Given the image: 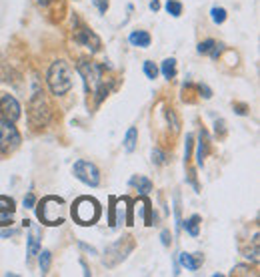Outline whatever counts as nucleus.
<instances>
[{"label": "nucleus", "instance_id": "f257e3e1", "mask_svg": "<svg viewBox=\"0 0 260 277\" xmlns=\"http://www.w3.org/2000/svg\"><path fill=\"white\" fill-rule=\"evenodd\" d=\"M76 70L80 72L86 91L96 95V103H100L104 97L108 95V91H110V89H106V83H104V66L98 64V62H94V60L82 58V60H78Z\"/></svg>", "mask_w": 260, "mask_h": 277}, {"label": "nucleus", "instance_id": "e433bc0d", "mask_svg": "<svg viewBox=\"0 0 260 277\" xmlns=\"http://www.w3.org/2000/svg\"><path fill=\"white\" fill-rule=\"evenodd\" d=\"M0 235L6 239V237H12V235H18V231H16V229H6V231H2Z\"/></svg>", "mask_w": 260, "mask_h": 277}, {"label": "nucleus", "instance_id": "b1692460", "mask_svg": "<svg viewBox=\"0 0 260 277\" xmlns=\"http://www.w3.org/2000/svg\"><path fill=\"white\" fill-rule=\"evenodd\" d=\"M210 16H212V22L222 24V22L226 20V10H224L222 6H214V8L210 10Z\"/></svg>", "mask_w": 260, "mask_h": 277}, {"label": "nucleus", "instance_id": "2f4dec72", "mask_svg": "<svg viewBox=\"0 0 260 277\" xmlns=\"http://www.w3.org/2000/svg\"><path fill=\"white\" fill-rule=\"evenodd\" d=\"M34 205H36V199H34L32 193H28V195L24 197V207H26V209H32Z\"/></svg>", "mask_w": 260, "mask_h": 277}, {"label": "nucleus", "instance_id": "a878e982", "mask_svg": "<svg viewBox=\"0 0 260 277\" xmlns=\"http://www.w3.org/2000/svg\"><path fill=\"white\" fill-rule=\"evenodd\" d=\"M152 163H156V165H166V163H168L166 153H164L162 149H158V147H156L154 151H152Z\"/></svg>", "mask_w": 260, "mask_h": 277}, {"label": "nucleus", "instance_id": "9d476101", "mask_svg": "<svg viewBox=\"0 0 260 277\" xmlns=\"http://www.w3.org/2000/svg\"><path fill=\"white\" fill-rule=\"evenodd\" d=\"M112 207H110V227H118L122 223L128 221L126 217V211L130 209V201L126 197H120V199H110Z\"/></svg>", "mask_w": 260, "mask_h": 277}, {"label": "nucleus", "instance_id": "f03ea898", "mask_svg": "<svg viewBox=\"0 0 260 277\" xmlns=\"http://www.w3.org/2000/svg\"><path fill=\"white\" fill-rule=\"evenodd\" d=\"M46 83L52 95L62 97L72 89V70L66 60H56L52 62L46 74Z\"/></svg>", "mask_w": 260, "mask_h": 277}, {"label": "nucleus", "instance_id": "f704fd0d", "mask_svg": "<svg viewBox=\"0 0 260 277\" xmlns=\"http://www.w3.org/2000/svg\"><path fill=\"white\" fill-rule=\"evenodd\" d=\"M52 2H56V0H34V4L40 6V8H48Z\"/></svg>", "mask_w": 260, "mask_h": 277}, {"label": "nucleus", "instance_id": "dca6fc26", "mask_svg": "<svg viewBox=\"0 0 260 277\" xmlns=\"http://www.w3.org/2000/svg\"><path fill=\"white\" fill-rule=\"evenodd\" d=\"M208 151H210V139H208V133L202 129L198 133V149H196V163L202 167L204 165V159H206Z\"/></svg>", "mask_w": 260, "mask_h": 277}, {"label": "nucleus", "instance_id": "c9c22d12", "mask_svg": "<svg viewBox=\"0 0 260 277\" xmlns=\"http://www.w3.org/2000/svg\"><path fill=\"white\" fill-rule=\"evenodd\" d=\"M234 109H236L238 114H242V116L248 114V107H246V105H234Z\"/></svg>", "mask_w": 260, "mask_h": 277}, {"label": "nucleus", "instance_id": "9b49d317", "mask_svg": "<svg viewBox=\"0 0 260 277\" xmlns=\"http://www.w3.org/2000/svg\"><path fill=\"white\" fill-rule=\"evenodd\" d=\"M0 112H2L4 118L14 123V121L20 118V105L12 95H2L0 97Z\"/></svg>", "mask_w": 260, "mask_h": 277}, {"label": "nucleus", "instance_id": "39448f33", "mask_svg": "<svg viewBox=\"0 0 260 277\" xmlns=\"http://www.w3.org/2000/svg\"><path fill=\"white\" fill-rule=\"evenodd\" d=\"M62 207H64V201L60 197H44L38 203V207H36L38 219L42 223H46V225H60V223H64Z\"/></svg>", "mask_w": 260, "mask_h": 277}, {"label": "nucleus", "instance_id": "4be33fe9", "mask_svg": "<svg viewBox=\"0 0 260 277\" xmlns=\"http://www.w3.org/2000/svg\"><path fill=\"white\" fill-rule=\"evenodd\" d=\"M162 74H164V78H168V81H172V78L176 76V60H174V58H166V60L162 62Z\"/></svg>", "mask_w": 260, "mask_h": 277}, {"label": "nucleus", "instance_id": "0eeeda50", "mask_svg": "<svg viewBox=\"0 0 260 277\" xmlns=\"http://www.w3.org/2000/svg\"><path fill=\"white\" fill-rule=\"evenodd\" d=\"M20 145V133L12 121L0 116V153L10 155Z\"/></svg>", "mask_w": 260, "mask_h": 277}, {"label": "nucleus", "instance_id": "4c0bfd02", "mask_svg": "<svg viewBox=\"0 0 260 277\" xmlns=\"http://www.w3.org/2000/svg\"><path fill=\"white\" fill-rule=\"evenodd\" d=\"M158 8H160V4H158V0H152V2H150V10H158Z\"/></svg>", "mask_w": 260, "mask_h": 277}, {"label": "nucleus", "instance_id": "a211bd4d", "mask_svg": "<svg viewBox=\"0 0 260 277\" xmlns=\"http://www.w3.org/2000/svg\"><path fill=\"white\" fill-rule=\"evenodd\" d=\"M130 187H134L140 195H148L154 185H152V181H150L148 177H144V175H134V177L130 179Z\"/></svg>", "mask_w": 260, "mask_h": 277}, {"label": "nucleus", "instance_id": "20e7f679", "mask_svg": "<svg viewBox=\"0 0 260 277\" xmlns=\"http://www.w3.org/2000/svg\"><path fill=\"white\" fill-rule=\"evenodd\" d=\"M132 249H134V237L126 235V237H122V239H116L114 243H110V245L106 247L104 265H106V267H116L120 261H124V259L132 253Z\"/></svg>", "mask_w": 260, "mask_h": 277}, {"label": "nucleus", "instance_id": "aec40b11", "mask_svg": "<svg viewBox=\"0 0 260 277\" xmlns=\"http://www.w3.org/2000/svg\"><path fill=\"white\" fill-rule=\"evenodd\" d=\"M136 143H138V129L136 127H130L126 131V137H124V149L128 153H132L136 149Z\"/></svg>", "mask_w": 260, "mask_h": 277}, {"label": "nucleus", "instance_id": "393cba45", "mask_svg": "<svg viewBox=\"0 0 260 277\" xmlns=\"http://www.w3.org/2000/svg\"><path fill=\"white\" fill-rule=\"evenodd\" d=\"M164 8H166V12L172 14V16H180V14H182V4H180L178 0H168Z\"/></svg>", "mask_w": 260, "mask_h": 277}, {"label": "nucleus", "instance_id": "f3484780", "mask_svg": "<svg viewBox=\"0 0 260 277\" xmlns=\"http://www.w3.org/2000/svg\"><path fill=\"white\" fill-rule=\"evenodd\" d=\"M128 41H130L132 47H138V49H148L150 43H152V38H150V34L146 30H132Z\"/></svg>", "mask_w": 260, "mask_h": 277}, {"label": "nucleus", "instance_id": "4468645a", "mask_svg": "<svg viewBox=\"0 0 260 277\" xmlns=\"http://www.w3.org/2000/svg\"><path fill=\"white\" fill-rule=\"evenodd\" d=\"M178 259H180V265L186 267L188 271H196V269H200L202 263H204L202 253H180Z\"/></svg>", "mask_w": 260, "mask_h": 277}, {"label": "nucleus", "instance_id": "ddd939ff", "mask_svg": "<svg viewBox=\"0 0 260 277\" xmlns=\"http://www.w3.org/2000/svg\"><path fill=\"white\" fill-rule=\"evenodd\" d=\"M14 201L10 197L0 195V225H12V215H14Z\"/></svg>", "mask_w": 260, "mask_h": 277}, {"label": "nucleus", "instance_id": "2eb2a0df", "mask_svg": "<svg viewBox=\"0 0 260 277\" xmlns=\"http://www.w3.org/2000/svg\"><path fill=\"white\" fill-rule=\"evenodd\" d=\"M26 241H28V255H26V259H28V263L38 255V251H40V231L38 229H32L30 233H28V237H26Z\"/></svg>", "mask_w": 260, "mask_h": 277}, {"label": "nucleus", "instance_id": "6ab92c4d", "mask_svg": "<svg viewBox=\"0 0 260 277\" xmlns=\"http://www.w3.org/2000/svg\"><path fill=\"white\" fill-rule=\"evenodd\" d=\"M200 221H202L200 215H192V217H188L186 221H182L180 227H184L190 237H198V235H200Z\"/></svg>", "mask_w": 260, "mask_h": 277}, {"label": "nucleus", "instance_id": "473e14b6", "mask_svg": "<svg viewBox=\"0 0 260 277\" xmlns=\"http://www.w3.org/2000/svg\"><path fill=\"white\" fill-rule=\"evenodd\" d=\"M92 2L98 6V12H100V14H104V12L108 10V0H92Z\"/></svg>", "mask_w": 260, "mask_h": 277}, {"label": "nucleus", "instance_id": "bb28decb", "mask_svg": "<svg viewBox=\"0 0 260 277\" xmlns=\"http://www.w3.org/2000/svg\"><path fill=\"white\" fill-rule=\"evenodd\" d=\"M144 74H146L148 78H152V81L156 78V74H158V66H156L152 60H146V62H144Z\"/></svg>", "mask_w": 260, "mask_h": 277}, {"label": "nucleus", "instance_id": "423d86ee", "mask_svg": "<svg viewBox=\"0 0 260 277\" xmlns=\"http://www.w3.org/2000/svg\"><path fill=\"white\" fill-rule=\"evenodd\" d=\"M28 116H30V123L34 127H44L50 118V105L44 97L42 91H36L34 97L30 99V105H28Z\"/></svg>", "mask_w": 260, "mask_h": 277}, {"label": "nucleus", "instance_id": "c85d7f7f", "mask_svg": "<svg viewBox=\"0 0 260 277\" xmlns=\"http://www.w3.org/2000/svg\"><path fill=\"white\" fill-rule=\"evenodd\" d=\"M222 53H224V47H222V45H218V43H216V45H214V47H212V51H210V53H208V55L212 56V58H214V60H218V58H222Z\"/></svg>", "mask_w": 260, "mask_h": 277}, {"label": "nucleus", "instance_id": "5701e85b", "mask_svg": "<svg viewBox=\"0 0 260 277\" xmlns=\"http://www.w3.org/2000/svg\"><path fill=\"white\" fill-rule=\"evenodd\" d=\"M164 116H166L168 125L172 127V131H174V133H178V131H180V121H178V116H176L174 109H170V107H168V109L164 111Z\"/></svg>", "mask_w": 260, "mask_h": 277}, {"label": "nucleus", "instance_id": "cd10ccee", "mask_svg": "<svg viewBox=\"0 0 260 277\" xmlns=\"http://www.w3.org/2000/svg\"><path fill=\"white\" fill-rule=\"evenodd\" d=\"M216 45V41H212V38H208V41H204V43H200L198 45V53L200 55H208L210 51H212V47Z\"/></svg>", "mask_w": 260, "mask_h": 277}, {"label": "nucleus", "instance_id": "7c9ffc66", "mask_svg": "<svg viewBox=\"0 0 260 277\" xmlns=\"http://www.w3.org/2000/svg\"><path fill=\"white\" fill-rule=\"evenodd\" d=\"M196 89H198V93H200V97H202V99H210V97H212V91L208 89L206 85H202V83H200V85H196Z\"/></svg>", "mask_w": 260, "mask_h": 277}, {"label": "nucleus", "instance_id": "6e6552de", "mask_svg": "<svg viewBox=\"0 0 260 277\" xmlns=\"http://www.w3.org/2000/svg\"><path fill=\"white\" fill-rule=\"evenodd\" d=\"M72 36H74V43H78L80 47H84V49H88L92 53H98L100 47H102L98 34L94 30H90L88 26H82L76 16H74V34Z\"/></svg>", "mask_w": 260, "mask_h": 277}, {"label": "nucleus", "instance_id": "c756f323", "mask_svg": "<svg viewBox=\"0 0 260 277\" xmlns=\"http://www.w3.org/2000/svg\"><path fill=\"white\" fill-rule=\"evenodd\" d=\"M190 153H192V135H186V147H184V161L186 163L190 159Z\"/></svg>", "mask_w": 260, "mask_h": 277}, {"label": "nucleus", "instance_id": "412c9836", "mask_svg": "<svg viewBox=\"0 0 260 277\" xmlns=\"http://www.w3.org/2000/svg\"><path fill=\"white\" fill-rule=\"evenodd\" d=\"M50 261H52V253L48 251V249L38 251V263H40V271H42V275L48 273V269H50Z\"/></svg>", "mask_w": 260, "mask_h": 277}, {"label": "nucleus", "instance_id": "f8f14e48", "mask_svg": "<svg viewBox=\"0 0 260 277\" xmlns=\"http://www.w3.org/2000/svg\"><path fill=\"white\" fill-rule=\"evenodd\" d=\"M130 209H132V213H134L132 221H134V219H142L144 225H154V223H152V207H150V201H148L146 197L136 199V201H134V207H130Z\"/></svg>", "mask_w": 260, "mask_h": 277}, {"label": "nucleus", "instance_id": "7ed1b4c3", "mask_svg": "<svg viewBox=\"0 0 260 277\" xmlns=\"http://www.w3.org/2000/svg\"><path fill=\"white\" fill-rule=\"evenodd\" d=\"M72 217L80 225H94L100 217V205L92 197H80L72 205Z\"/></svg>", "mask_w": 260, "mask_h": 277}, {"label": "nucleus", "instance_id": "1a4fd4ad", "mask_svg": "<svg viewBox=\"0 0 260 277\" xmlns=\"http://www.w3.org/2000/svg\"><path fill=\"white\" fill-rule=\"evenodd\" d=\"M72 173L78 181H82L88 187H98V183H100V171L90 161H84V159L76 161L74 167H72Z\"/></svg>", "mask_w": 260, "mask_h": 277}, {"label": "nucleus", "instance_id": "72a5a7b5", "mask_svg": "<svg viewBox=\"0 0 260 277\" xmlns=\"http://www.w3.org/2000/svg\"><path fill=\"white\" fill-rule=\"evenodd\" d=\"M160 237H162V245H164V247H170V231H166V229H164Z\"/></svg>", "mask_w": 260, "mask_h": 277}]
</instances>
